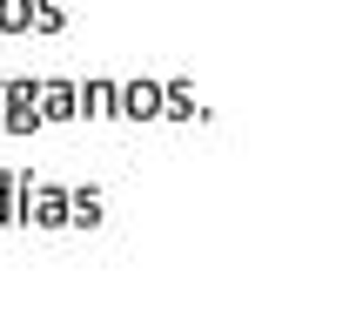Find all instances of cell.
<instances>
[{"label": "cell", "instance_id": "cell-1", "mask_svg": "<svg viewBox=\"0 0 356 323\" xmlns=\"http://www.w3.org/2000/svg\"><path fill=\"white\" fill-rule=\"evenodd\" d=\"M27 202H34V175H27V168L0 175V229H7V222H27Z\"/></svg>", "mask_w": 356, "mask_h": 323}, {"label": "cell", "instance_id": "cell-2", "mask_svg": "<svg viewBox=\"0 0 356 323\" xmlns=\"http://www.w3.org/2000/svg\"><path fill=\"white\" fill-rule=\"evenodd\" d=\"M81 115H88V121H108V115H121V81H108V74L81 81Z\"/></svg>", "mask_w": 356, "mask_h": 323}, {"label": "cell", "instance_id": "cell-3", "mask_svg": "<svg viewBox=\"0 0 356 323\" xmlns=\"http://www.w3.org/2000/svg\"><path fill=\"white\" fill-rule=\"evenodd\" d=\"M40 121H81V88L74 81H40Z\"/></svg>", "mask_w": 356, "mask_h": 323}, {"label": "cell", "instance_id": "cell-4", "mask_svg": "<svg viewBox=\"0 0 356 323\" xmlns=\"http://www.w3.org/2000/svg\"><path fill=\"white\" fill-rule=\"evenodd\" d=\"M67 202H74V189H54V182H47V189H34V202H27V222H34V229H60V222H67Z\"/></svg>", "mask_w": 356, "mask_h": 323}, {"label": "cell", "instance_id": "cell-5", "mask_svg": "<svg viewBox=\"0 0 356 323\" xmlns=\"http://www.w3.org/2000/svg\"><path fill=\"white\" fill-rule=\"evenodd\" d=\"M121 115L128 121H155L161 115V81H121Z\"/></svg>", "mask_w": 356, "mask_h": 323}, {"label": "cell", "instance_id": "cell-6", "mask_svg": "<svg viewBox=\"0 0 356 323\" xmlns=\"http://www.w3.org/2000/svg\"><path fill=\"white\" fill-rule=\"evenodd\" d=\"M67 222H74V229H101V189H74Z\"/></svg>", "mask_w": 356, "mask_h": 323}, {"label": "cell", "instance_id": "cell-7", "mask_svg": "<svg viewBox=\"0 0 356 323\" xmlns=\"http://www.w3.org/2000/svg\"><path fill=\"white\" fill-rule=\"evenodd\" d=\"M0 128H7V135H34L40 108H34V101H7V108H0Z\"/></svg>", "mask_w": 356, "mask_h": 323}, {"label": "cell", "instance_id": "cell-8", "mask_svg": "<svg viewBox=\"0 0 356 323\" xmlns=\"http://www.w3.org/2000/svg\"><path fill=\"white\" fill-rule=\"evenodd\" d=\"M161 115L168 121H195V95H188L181 81H161Z\"/></svg>", "mask_w": 356, "mask_h": 323}, {"label": "cell", "instance_id": "cell-9", "mask_svg": "<svg viewBox=\"0 0 356 323\" xmlns=\"http://www.w3.org/2000/svg\"><path fill=\"white\" fill-rule=\"evenodd\" d=\"M0 34H34V0H0Z\"/></svg>", "mask_w": 356, "mask_h": 323}, {"label": "cell", "instance_id": "cell-10", "mask_svg": "<svg viewBox=\"0 0 356 323\" xmlns=\"http://www.w3.org/2000/svg\"><path fill=\"white\" fill-rule=\"evenodd\" d=\"M34 27L40 34H60L67 27V0H34Z\"/></svg>", "mask_w": 356, "mask_h": 323}, {"label": "cell", "instance_id": "cell-11", "mask_svg": "<svg viewBox=\"0 0 356 323\" xmlns=\"http://www.w3.org/2000/svg\"><path fill=\"white\" fill-rule=\"evenodd\" d=\"M0 101H7V81H0Z\"/></svg>", "mask_w": 356, "mask_h": 323}]
</instances>
